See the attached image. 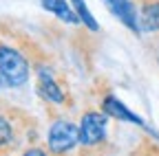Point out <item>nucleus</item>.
<instances>
[{
  "instance_id": "9d476101",
  "label": "nucleus",
  "mask_w": 159,
  "mask_h": 156,
  "mask_svg": "<svg viewBox=\"0 0 159 156\" xmlns=\"http://www.w3.org/2000/svg\"><path fill=\"white\" fill-rule=\"evenodd\" d=\"M71 2H73L75 13L80 15V20H82V24L89 27L91 31H99V27H97V22H95V18H93V13L89 11V7H86L84 0H71Z\"/></svg>"
},
{
  "instance_id": "39448f33",
  "label": "nucleus",
  "mask_w": 159,
  "mask_h": 156,
  "mask_svg": "<svg viewBox=\"0 0 159 156\" xmlns=\"http://www.w3.org/2000/svg\"><path fill=\"white\" fill-rule=\"evenodd\" d=\"M35 92L49 106H57V108L71 106V95L66 86H62V82L47 64H35Z\"/></svg>"
},
{
  "instance_id": "f03ea898",
  "label": "nucleus",
  "mask_w": 159,
  "mask_h": 156,
  "mask_svg": "<svg viewBox=\"0 0 159 156\" xmlns=\"http://www.w3.org/2000/svg\"><path fill=\"white\" fill-rule=\"evenodd\" d=\"M113 143L108 136V114L102 108H86L80 119L77 156H108Z\"/></svg>"
},
{
  "instance_id": "f8f14e48",
  "label": "nucleus",
  "mask_w": 159,
  "mask_h": 156,
  "mask_svg": "<svg viewBox=\"0 0 159 156\" xmlns=\"http://www.w3.org/2000/svg\"><path fill=\"white\" fill-rule=\"evenodd\" d=\"M11 156V154H9ZM16 156H51V152L47 150V147H40V145H29V147H25L20 154H16Z\"/></svg>"
},
{
  "instance_id": "6e6552de",
  "label": "nucleus",
  "mask_w": 159,
  "mask_h": 156,
  "mask_svg": "<svg viewBox=\"0 0 159 156\" xmlns=\"http://www.w3.org/2000/svg\"><path fill=\"white\" fill-rule=\"evenodd\" d=\"M139 27L144 33L159 31V0H144L139 7Z\"/></svg>"
},
{
  "instance_id": "423d86ee",
  "label": "nucleus",
  "mask_w": 159,
  "mask_h": 156,
  "mask_svg": "<svg viewBox=\"0 0 159 156\" xmlns=\"http://www.w3.org/2000/svg\"><path fill=\"white\" fill-rule=\"evenodd\" d=\"M104 5L108 7V11L122 20L124 27H128L135 35L142 33V27H139V9L135 7V2L130 0H104Z\"/></svg>"
},
{
  "instance_id": "9b49d317",
  "label": "nucleus",
  "mask_w": 159,
  "mask_h": 156,
  "mask_svg": "<svg viewBox=\"0 0 159 156\" xmlns=\"http://www.w3.org/2000/svg\"><path fill=\"white\" fill-rule=\"evenodd\" d=\"M130 156H159V143L152 139H142L130 152Z\"/></svg>"
},
{
  "instance_id": "20e7f679",
  "label": "nucleus",
  "mask_w": 159,
  "mask_h": 156,
  "mask_svg": "<svg viewBox=\"0 0 159 156\" xmlns=\"http://www.w3.org/2000/svg\"><path fill=\"white\" fill-rule=\"evenodd\" d=\"M47 150L51 156H71L80 150V123H73L66 116H57L47 134Z\"/></svg>"
},
{
  "instance_id": "1a4fd4ad",
  "label": "nucleus",
  "mask_w": 159,
  "mask_h": 156,
  "mask_svg": "<svg viewBox=\"0 0 159 156\" xmlns=\"http://www.w3.org/2000/svg\"><path fill=\"white\" fill-rule=\"evenodd\" d=\"M40 2H42V7H44L47 11H51L53 15H57L60 20H64V22H69V24L82 22V20H80V15L75 13V9L69 7L66 0H40Z\"/></svg>"
},
{
  "instance_id": "f257e3e1",
  "label": "nucleus",
  "mask_w": 159,
  "mask_h": 156,
  "mask_svg": "<svg viewBox=\"0 0 159 156\" xmlns=\"http://www.w3.org/2000/svg\"><path fill=\"white\" fill-rule=\"evenodd\" d=\"M35 134V121L25 110L0 103V156L18 152Z\"/></svg>"
},
{
  "instance_id": "ddd939ff",
  "label": "nucleus",
  "mask_w": 159,
  "mask_h": 156,
  "mask_svg": "<svg viewBox=\"0 0 159 156\" xmlns=\"http://www.w3.org/2000/svg\"><path fill=\"white\" fill-rule=\"evenodd\" d=\"M0 86H2V84H0Z\"/></svg>"
},
{
  "instance_id": "0eeeda50",
  "label": "nucleus",
  "mask_w": 159,
  "mask_h": 156,
  "mask_svg": "<svg viewBox=\"0 0 159 156\" xmlns=\"http://www.w3.org/2000/svg\"><path fill=\"white\" fill-rule=\"evenodd\" d=\"M99 108H102L111 119H117V121H126V123H135V125H142V128H146V123H144V119L139 114H135V112H130L122 101L117 99V97L113 95V92H106V95H102V99H99Z\"/></svg>"
},
{
  "instance_id": "7ed1b4c3",
  "label": "nucleus",
  "mask_w": 159,
  "mask_h": 156,
  "mask_svg": "<svg viewBox=\"0 0 159 156\" xmlns=\"http://www.w3.org/2000/svg\"><path fill=\"white\" fill-rule=\"evenodd\" d=\"M31 77V64L16 46L0 40V84L7 88H20Z\"/></svg>"
}]
</instances>
